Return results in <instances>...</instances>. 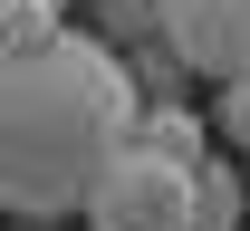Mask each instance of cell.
Masks as SVG:
<instances>
[{
    "mask_svg": "<svg viewBox=\"0 0 250 231\" xmlns=\"http://www.w3.org/2000/svg\"><path fill=\"white\" fill-rule=\"evenodd\" d=\"M135 77L106 39L58 29L39 48H0V212L58 222L87 212L125 145H135Z\"/></svg>",
    "mask_w": 250,
    "mask_h": 231,
    "instance_id": "obj_1",
    "label": "cell"
},
{
    "mask_svg": "<svg viewBox=\"0 0 250 231\" xmlns=\"http://www.w3.org/2000/svg\"><path fill=\"white\" fill-rule=\"evenodd\" d=\"M87 231H192V173L125 145L106 183L87 193Z\"/></svg>",
    "mask_w": 250,
    "mask_h": 231,
    "instance_id": "obj_2",
    "label": "cell"
},
{
    "mask_svg": "<svg viewBox=\"0 0 250 231\" xmlns=\"http://www.w3.org/2000/svg\"><path fill=\"white\" fill-rule=\"evenodd\" d=\"M154 29H164V58L192 67V77H250V0H154Z\"/></svg>",
    "mask_w": 250,
    "mask_h": 231,
    "instance_id": "obj_3",
    "label": "cell"
},
{
    "mask_svg": "<svg viewBox=\"0 0 250 231\" xmlns=\"http://www.w3.org/2000/svg\"><path fill=\"white\" fill-rule=\"evenodd\" d=\"M250 193H241V173H231V154H202L192 164V231H241Z\"/></svg>",
    "mask_w": 250,
    "mask_h": 231,
    "instance_id": "obj_4",
    "label": "cell"
},
{
    "mask_svg": "<svg viewBox=\"0 0 250 231\" xmlns=\"http://www.w3.org/2000/svg\"><path fill=\"white\" fill-rule=\"evenodd\" d=\"M58 0H0V48H39V39H58Z\"/></svg>",
    "mask_w": 250,
    "mask_h": 231,
    "instance_id": "obj_5",
    "label": "cell"
},
{
    "mask_svg": "<svg viewBox=\"0 0 250 231\" xmlns=\"http://www.w3.org/2000/svg\"><path fill=\"white\" fill-rule=\"evenodd\" d=\"M202 135H221L231 154H250V77H231V87H212V116H202Z\"/></svg>",
    "mask_w": 250,
    "mask_h": 231,
    "instance_id": "obj_6",
    "label": "cell"
},
{
    "mask_svg": "<svg viewBox=\"0 0 250 231\" xmlns=\"http://www.w3.org/2000/svg\"><path fill=\"white\" fill-rule=\"evenodd\" d=\"M10 231H67V222H10Z\"/></svg>",
    "mask_w": 250,
    "mask_h": 231,
    "instance_id": "obj_7",
    "label": "cell"
}]
</instances>
